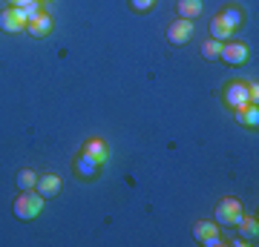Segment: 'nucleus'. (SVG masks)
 I'll use <instances>...</instances> for the list:
<instances>
[{"label":"nucleus","instance_id":"6e6552de","mask_svg":"<svg viewBox=\"0 0 259 247\" xmlns=\"http://www.w3.org/2000/svg\"><path fill=\"white\" fill-rule=\"evenodd\" d=\"M81 153H83L87 158H93V161H95L98 167H104L107 161H110V146L104 144L101 138H90V141L83 144V150H81Z\"/></svg>","mask_w":259,"mask_h":247},{"label":"nucleus","instance_id":"f8f14e48","mask_svg":"<svg viewBox=\"0 0 259 247\" xmlns=\"http://www.w3.org/2000/svg\"><path fill=\"white\" fill-rule=\"evenodd\" d=\"M231 35H233V29L228 26L219 15H216V18L210 20V37H213V40H219V43H228V40H231Z\"/></svg>","mask_w":259,"mask_h":247},{"label":"nucleus","instance_id":"9b49d317","mask_svg":"<svg viewBox=\"0 0 259 247\" xmlns=\"http://www.w3.org/2000/svg\"><path fill=\"white\" fill-rule=\"evenodd\" d=\"M26 32H29L32 37H47L49 32H52V18H49V15H40V18L29 20V23H26Z\"/></svg>","mask_w":259,"mask_h":247},{"label":"nucleus","instance_id":"dca6fc26","mask_svg":"<svg viewBox=\"0 0 259 247\" xmlns=\"http://www.w3.org/2000/svg\"><path fill=\"white\" fill-rule=\"evenodd\" d=\"M236 227H239V233H242L239 238H245V241H256V236H259V221L256 219H245V216H242V221L236 224Z\"/></svg>","mask_w":259,"mask_h":247},{"label":"nucleus","instance_id":"0eeeda50","mask_svg":"<svg viewBox=\"0 0 259 247\" xmlns=\"http://www.w3.org/2000/svg\"><path fill=\"white\" fill-rule=\"evenodd\" d=\"M219 58L228 61V64H236V66L245 64V61H248V43H242V40H228V43H222Z\"/></svg>","mask_w":259,"mask_h":247},{"label":"nucleus","instance_id":"5701e85b","mask_svg":"<svg viewBox=\"0 0 259 247\" xmlns=\"http://www.w3.org/2000/svg\"><path fill=\"white\" fill-rule=\"evenodd\" d=\"M40 3H49V0H40Z\"/></svg>","mask_w":259,"mask_h":247},{"label":"nucleus","instance_id":"aec40b11","mask_svg":"<svg viewBox=\"0 0 259 247\" xmlns=\"http://www.w3.org/2000/svg\"><path fill=\"white\" fill-rule=\"evenodd\" d=\"M156 6V0H130V9L139 12V15H144V12H150Z\"/></svg>","mask_w":259,"mask_h":247},{"label":"nucleus","instance_id":"423d86ee","mask_svg":"<svg viewBox=\"0 0 259 247\" xmlns=\"http://www.w3.org/2000/svg\"><path fill=\"white\" fill-rule=\"evenodd\" d=\"M190 37H193V23H190V20H185V18L173 20V23H170V29H167V40H170L173 46L190 43Z\"/></svg>","mask_w":259,"mask_h":247},{"label":"nucleus","instance_id":"412c9836","mask_svg":"<svg viewBox=\"0 0 259 247\" xmlns=\"http://www.w3.org/2000/svg\"><path fill=\"white\" fill-rule=\"evenodd\" d=\"M248 101L250 104L259 101V86H256V83H248Z\"/></svg>","mask_w":259,"mask_h":247},{"label":"nucleus","instance_id":"6ab92c4d","mask_svg":"<svg viewBox=\"0 0 259 247\" xmlns=\"http://www.w3.org/2000/svg\"><path fill=\"white\" fill-rule=\"evenodd\" d=\"M219 52H222V43L219 40H204V46H202V58L204 61H213V58H219Z\"/></svg>","mask_w":259,"mask_h":247},{"label":"nucleus","instance_id":"9d476101","mask_svg":"<svg viewBox=\"0 0 259 247\" xmlns=\"http://www.w3.org/2000/svg\"><path fill=\"white\" fill-rule=\"evenodd\" d=\"M98 170H101V167L95 164L93 158H87L83 153L75 158V175H78V178H83V181H93L95 175H98Z\"/></svg>","mask_w":259,"mask_h":247},{"label":"nucleus","instance_id":"7ed1b4c3","mask_svg":"<svg viewBox=\"0 0 259 247\" xmlns=\"http://www.w3.org/2000/svg\"><path fill=\"white\" fill-rule=\"evenodd\" d=\"M193 236H196V241L204 244V247H219L222 244V236H219V224H216V221H204V219L196 221Z\"/></svg>","mask_w":259,"mask_h":247},{"label":"nucleus","instance_id":"39448f33","mask_svg":"<svg viewBox=\"0 0 259 247\" xmlns=\"http://www.w3.org/2000/svg\"><path fill=\"white\" fill-rule=\"evenodd\" d=\"M0 29L9 32V35H18L26 29V18H23V9L20 6H9V9L0 12Z\"/></svg>","mask_w":259,"mask_h":247},{"label":"nucleus","instance_id":"20e7f679","mask_svg":"<svg viewBox=\"0 0 259 247\" xmlns=\"http://www.w3.org/2000/svg\"><path fill=\"white\" fill-rule=\"evenodd\" d=\"M225 104L231 107L233 112L236 110H245L248 107V83L245 81H231L228 86H225Z\"/></svg>","mask_w":259,"mask_h":247},{"label":"nucleus","instance_id":"1a4fd4ad","mask_svg":"<svg viewBox=\"0 0 259 247\" xmlns=\"http://www.w3.org/2000/svg\"><path fill=\"white\" fill-rule=\"evenodd\" d=\"M35 192H37V195H44V199H52V195H58V192H61V175H55V173L37 175Z\"/></svg>","mask_w":259,"mask_h":247},{"label":"nucleus","instance_id":"4468645a","mask_svg":"<svg viewBox=\"0 0 259 247\" xmlns=\"http://www.w3.org/2000/svg\"><path fill=\"white\" fill-rule=\"evenodd\" d=\"M236 121H239V124H245V127H250V129H256L259 127V110H256V104H248L245 110H236Z\"/></svg>","mask_w":259,"mask_h":247},{"label":"nucleus","instance_id":"f3484780","mask_svg":"<svg viewBox=\"0 0 259 247\" xmlns=\"http://www.w3.org/2000/svg\"><path fill=\"white\" fill-rule=\"evenodd\" d=\"M35 181H37V175L32 173V170H20V173L15 175V184H18L20 190H35Z\"/></svg>","mask_w":259,"mask_h":247},{"label":"nucleus","instance_id":"ddd939ff","mask_svg":"<svg viewBox=\"0 0 259 247\" xmlns=\"http://www.w3.org/2000/svg\"><path fill=\"white\" fill-rule=\"evenodd\" d=\"M176 12H179V18L193 20V18H199V15H202V0H179Z\"/></svg>","mask_w":259,"mask_h":247},{"label":"nucleus","instance_id":"f257e3e1","mask_svg":"<svg viewBox=\"0 0 259 247\" xmlns=\"http://www.w3.org/2000/svg\"><path fill=\"white\" fill-rule=\"evenodd\" d=\"M44 195H37L35 190H20V195L15 199V204H12V210H15V216H18L20 221H29L35 219V216H40V210H44Z\"/></svg>","mask_w":259,"mask_h":247},{"label":"nucleus","instance_id":"4be33fe9","mask_svg":"<svg viewBox=\"0 0 259 247\" xmlns=\"http://www.w3.org/2000/svg\"><path fill=\"white\" fill-rule=\"evenodd\" d=\"M23 3H29V0H9V6H23Z\"/></svg>","mask_w":259,"mask_h":247},{"label":"nucleus","instance_id":"2eb2a0df","mask_svg":"<svg viewBox=\"0 0 259 247\" xmlns=\"http://www.w3.org/2000/svg\"><path fill=\"white\" fill-rule=\"evenodd\" d=\"M219 18H222L231 29H239L242 23H245V12H242L239 6H228V9H222V15H219Z\"/></svg>","mask_w":259,"mask_h":247},{"label":"nucleus","instance_id":"a211bd4d","mask_svg":"<svg viewBox=\"0 0 259 247\" xmlns=\"http://www.w3.org/2000/svg\"><path fill=\"white\" fill-rule=\"evenodd\" d=\"M20 9H23V18H26V23L44 15V6H40V0H29V3H23Z\"/></svg>","mask_w":259,"mask_h":247},{"label":"nucleus","instance_id":"f03ea898","mask_svg":"<svg viewBox=\"0 0 259 247\" xmlns=\"http://www.w3.org/2000/svg\"><path fill=\"white\" fill-rule=\"evenodd\" d=\"M242 216H245V210H242L239 199H222L219 207H216V224L225 227V230L236 227V224L242 221Z\"/></svg>","mask_w":259,"mask_h":247}]
</instances>
